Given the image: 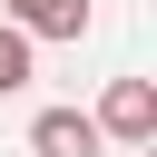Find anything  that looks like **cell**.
I'll return each instance as SVG.
<instances>
[{
    "mask_svg": "<svg viewBox=\"0 0 157 157\" xmlns=\"http://www.w3.org/2000/svg\"><path fill=\"white\" fill-rule=\"evenodd\" d=\"M10 88H29V29L0 20V98H10Z\"/></svg>",
    "mask_w": 157,
    "mask_h": 157,
    "instance_id": "4",
    "label": "cell"
},
{
    "mask_svg": "<svg viewBox=\"0 0 157 157\" xmlns=\"http://www.w3.org/2000/svg\"><path fill=\"white\" fill-rule=\"evenodd\" d=\"M108 137H98V118L88 108H39L29 118V157H98Z\"/></svg>",
    "mask_w": 157,
    "mask_h": 157,
    "instance_id": "2",
    "label": "cell"
},
{
    "mask_svg": "<svg viewBox=\"0 0 157 157\" xmlns=\"http://www.w3.org/2000/svg\"><path fill=\"white\" fill-rule=\"evenodd\" d=\"M98 137L147 147V137H157V88H147V78H108V98H98Z\"/></svg>",
    "mask_w": 157,
    "mask_h": 157,
    "instance_id": "1",
    "label": "cell"
},
{
    "mask_svg": "<svg viewBox=\"0 0 157 157\" xmlns=\"http://www.w3.org/2000/svg\"><path fill=\"white\" fill-rule=\"evenodd\" d=\"M0 20L29 39H88V0H0Z\"/></svg>",
    "mask_w": 157,
    "mask_h": 157,
    "instance_id": "3",
    "label": "cell"
}]
</instances>
